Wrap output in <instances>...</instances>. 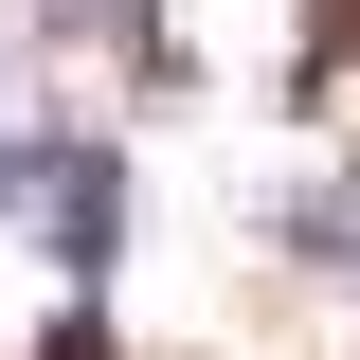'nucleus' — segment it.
I'll list each match as a JSON object with an SVG mask.
<instances>
[{"mask_svg":"<svg viewBox=\"0 0 360 360\" xmlns=\"http://www.w3.org/2000/svg\"><path fill=\"white\" fill-rule=\"evenodd\" d=\"M37 234H54V270H108V234H127V162H108V144H37Z\"/></svg>","mask_w":360,"mask_h":360,"instance_id":"obj_1","label":"nucleus"},{"mask_svg":"<svg viewBox=\"0 0 360 360\" xmlns=\"http://www.w3.org/2000/svg\"><path fill=\"white\" fill-rule=\"evenodd\" d=\"M37 360H108V324H54V342H37Z\"/></svg>","mask_w":360,"mask_h":360,"instance_id":"obj_2","label":"nucleus"}]
</instances>
